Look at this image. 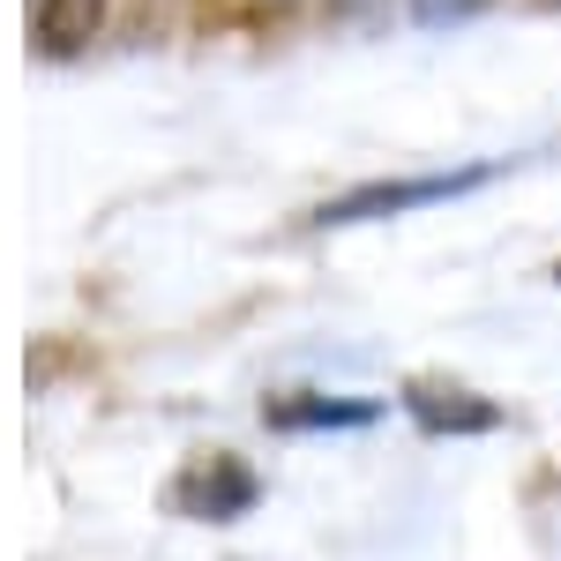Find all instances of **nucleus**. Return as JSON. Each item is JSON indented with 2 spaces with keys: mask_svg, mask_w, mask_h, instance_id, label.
<instances>
[{
  "mask_svg": "<svg viewBox=\"0 0 561 561\" xmlns=\"http://www.w3.org/2000/svg\"><path fill=\"white\" fill-rule=\"evenodd\" d=\"M494 165H465V173H427V180H375V187H352L337 203H322L314 225H367V217H397L420 210V203H449V195H472Z\"/></svg>",
  "mask_w": 561,
  "mask_h": 561,
  "instance_id": "1",
  "label": "nucleus"
},
{
  "mask_svg": "<svg viewBox=\"0 0 561 561\" xmlns=\"http://www.w3.org/2000/svg\"><path fill=\"white\" fill-rule=\"evenodd\" d=\"M404 412H412L427 434H486V427H502V412H494L486 397H472V389H457V382H412L404 389Z\"/></svg>",
  "mask_w": 561,
  "mask_h": 561,
  "instance_id": "2",
  "label": "nucleus"
},
{
  "mask_svg": "<svg viewBox=\"0 0 561 561\" xmlns=\"http://www.w3.org/2000/svg\"><path fill=\"white\" fill-rule=\"evenodd\" d=\"M173 502L187 510V517H217L225 524V517H240V510L255 502V479L240 472L232 457H210V465H195V472L173 486Z\"/></svg>",
  "mask_w": 561,
  "mask_h": 561,
  "instance_id": "3",
  "label": "nucleus"
},
{
  "mask_svg": "<svg viewBox=\"0 0 561 561\" xmlns=\"http://www.w3.org/2000/svg\"><path fill=\"white\" fill-rule=\"evenodd\" d=\"M105 23V0H38V45L45 53H76L98 38Z\"/></svg>",
  "mask_w": 561,
  "mask_h": 561,
  "instance_id": "4",
  "label": "nucleus"
},
{
  "mask_svg": "<svg viewBox=\"0 0 561 561\" xmlns=\"http://www.w3.org/2000/svg\"><path fill=\"white\" fill-rule=\"evenodd\" d=\"M270 427H367L375 404H337V397H300V404H270Z\"/></svg>",
  "mask_w": 561,
  "mask_h": 561,
  "instance_id": "5",
  "label": "nucleus"
},
{
  "mask_svg": "<svg viewBox=\"0 0 561 561\" xmlns=\"http://www.w3.org/2000/svg\"><path fill=\"white\" fill-rule=\"evenodd\" d=\"M472 8H486V0H412V15H420V23H465Z\"/></svg>",
  "mask_w": 561,
  "mask_h": 561,
  "instance_id": "6",
  "label": "nucleus"
},
{
  "mask_svg": "<svg viewBox=\"0 0 561 561\" xmlns=\"http://www.w3.org/2000/svg\"><path fill=\"white\" fill-rule=\"evenodd\" d=\"M337 8H352V15H367V8H375V0H337Z\"/></svg>",
  "mask_w": 561,
  "mask_h": 561,
  "instance_id": "7",
  "label": "nucleus"
}]
</instances>
